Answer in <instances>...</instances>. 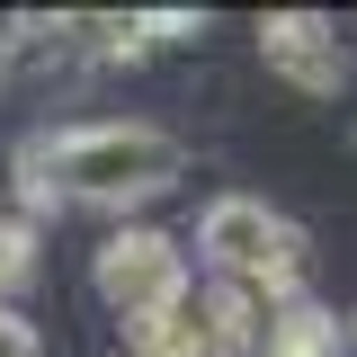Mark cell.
<instances>
[{
	"label": "cell",
	"mask_w": 357,
	"mask_h": 357,
	"mask_svg": "<svg viewBox=\"0 0 357 357\" xmlns=\"http://www.w3.org/2000/svg\"><path fill=\"white\" fill-rule=\"evenodd\" d=\"M89 286H98V304L116 312L126 331H143V321H161V312L197 286V268H188V250H178L161 223H116V232L89 250Z\"/></svg>",
	"instance_id": "obj_3"
},
{
	"label": "cell",
	"mask_w": 357,
	"mask_h": 357,
	"mask_svg": "<svg viewBox=\"0 0 357 357\" xmlns=\"http://www.w3.org/2000/svg\"><path fill=\"white\" fill-rule=\"evenodd\" d=\"M18 206L27 223L63 215V206H98V215H126L143 197H161L188 178V143L170 126H143V116H98V126H36L18 152Z\"/></svg>",
	"instance_id": "obj_1"
},
{
	"label": "cell",
	"mask_w": 357,
	"mask_h": 357,
	"mask_svg": "<svg viewBox=\"0 0 357 357\" xmlns=\"http://www.w3.org/2000/svg\"><path fill=\"white\" fill-rule=\"evenodd\" d=\"M27 277H36V223H27V215H0V304H9Z\"/></svg>",
	"instance_id": "obj_6"
},
{
	"label": "cell",
	"mask_w": 357,
	"mask_h": 357,
	"mask_svg": "<svg viewBox=\"0 0 357 357\" xmlns=\"http://www.w3.org/2000/svg\"><path fill=\"white\" fill-rule=\"evenodd\" d=\"M18 72V36H9V18H0V81Z\"/></svg>",
	"instance_id": "obj_8"
},
{
	"label": "cell",
	"mask_w": 357,
	"mask_h": 357,
	"mask_svg": "<svg viewBox=\"0 0 357 357\" xmlns=\"http://www.w3.org/2000/svg\"><path fill=\"white\" fill-rule=\"evenodd\" d=\"M259 63H268V81H286L295 98H340L349 89V45H340V27L321 9H268Z\"/></svg>",
	"instance_id": "obj_4"
},
{
	"label": "cell",
	"mask_w": 357,
	"mask_h": 357,
	"mask_svg": "<svg viewBox=\"0 0 357 357\" xmlns=\"http://www.w3.org/2000/svg\"><path fill=\"white\" fill-rule=\"evenodd\" d=\"M340 349H349V357H357V321H349V340H340Z\"/></svg>",
	"instance_id": "obj_9"
},
{
	"label": "cell",
	"mask_w": 357,
	"mask_h": 357,
	"mask_svg": "<svg viewBox=\"0 0 357 357\" xmlns=\"http://www.w3.org/2000/svg\"><path fill=\"white\" fill-rule=\"evenodd\" d=\"M259 357H340V321L312 304V295H295V304L268 321V340H259Z\"/></svg>",
	"instance_id": "obj_5"
},
{
	"label": "cell",
	"mask_w": 357,
	"mask_h": 357,
	"mask_svg": "<svg viewBox=\"0 0 357 357\" xmlns=\"http://www.w3.org/2000/svg\"><path fill=\"white\" fill-rule=\"evenodd\" d=\"M0 357H45L36 349V321H27L18 304H0Z\"/></svg>",
	"instance_id": "obj_7"
},
{
	"label": "cell",
	"mask_w": 357,
	"mask_h": 357,
	"mask_svg": "<svg viewBox=\"0 0 357 357\" xmlns=\"http://www.w3.org/2000/svg\"><path fill=\"white\" fill-rule=\"evenodd\" d=\"M206 286H259V295H304V223H286L268 197H215L197 223Z\"/></svg>",
	"instance_id": "obj_2"
}]
</instances>
